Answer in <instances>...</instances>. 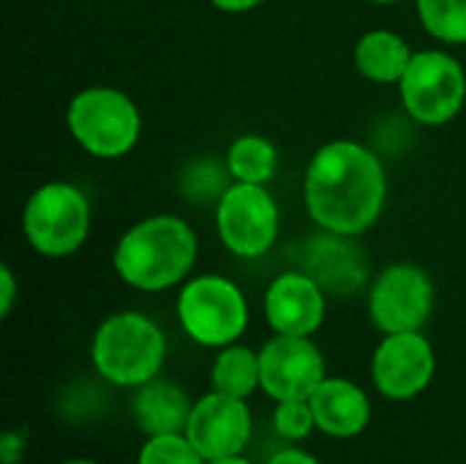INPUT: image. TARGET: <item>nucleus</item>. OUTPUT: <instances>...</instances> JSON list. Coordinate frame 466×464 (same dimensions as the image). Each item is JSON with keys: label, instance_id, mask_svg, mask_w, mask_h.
<instances>
[{"label": "nucleus", "instance_id": "obj_23", "mask_svg": "<svg viewBox=\"0 0 466 464\" xmlns=\"http://www.w3.org/2000/svg\"><path fill=\"white\" fill-rule=\"evenodd\" d=\"M25 457V435L5 432L0 438V464H16Z\"/></svg>", "mask_w": 466, "mask_h": 464}, {"label": "nucleus", "instance_id": "obj_14", "mask_svg": "<svg viewBox=\"0 0 466 464\" xmlns=\"http://www.w3.org/2000/svg\"><path fill=\"white\" fill-rule=\"evenodd\" d=\"M309 402L317 418V429H322L328 438H358L371 421L366 391L344 377H325Z\"/></svg>", "mask_w": 466, "mask_h": 464}, {"label": "nucleus", "instance_id": "obj_22", "mask_svg": "<svg viewBox=\"0 0 466 464\" xmlns=\"http://www.w3.org/2000/svg\"><path fill=\"white\" fill-rule=\"evenodd\" d=\"M273 427L281 438L287 440H303L317 429V418L311 410L309 399H292V402H279L273 413Z\"/></svg>", "mask_w": 466, "mask_h": 464}, {"label": "nucleus", "instance_id": "obj_8", "mask_svg": "<svg viewBox=\"0 0 466 464\" xmlns=\"http://www.w3.org/2000/svg\"><path fill=\"white\" fill-rule=\"evenodd\" d=\"M216 230L235 257L257 260L268 254L279 238V205L265 186L235 180L218 197Z\"/></svg>", "mask_w": 466, "mask_h": 464}, {"label": "nucleus", "instance_id": "obj_1", "mask_svg": "<svg viewBox=\"0 0 466 464\" xmlns=\"http://www.w3.org/2000/svg\"><path fill=\"white\" fill-rule=\"evenodd\" d=\"M303 197L311 222L322 232L358 238L382 216L388 175L366 145L333 139L311 156Z\"/></svg>", "mask_w": 466, "mask_h": 464}, {"label": "nucleus", "instance_id": "obj_4", "mask_svg": "<svg viewBox=\"0 0 466 464\" xmlns=\"http://www.w3.org/2000/svg\"><path fill=\"white\" fill-rule=\"evenodd\" d=\"M66 123L79 148L96 159L131 153L142 134V118L131 96L106 85L79 90L66 109Z\"/></svg>", "mask_w": 466, "mask_h": 464}, {"label": "nucleus", "instance_id": "obj_28", "mask_svg": "<svg viewBox=\"0 0 466 464\" xmlns=\"http://www.w3.org/2000/svg\"><path fill=\"white\" fill-rule=\"evenodd\" d=\"M369 3H380V5H390V3H401V0H369Z\"/></svg>", "mask_w": 466, "mask_h": 464}, {"label": "nucleus", "instance_id": "obj_13", "mask_svg": "<svg viewBox=\"0 0 466 464\" xmlns=\"http://www.w3.org/2000/svg\"><path fill=\"white\" fill-rule=\"evenodd\" d=\"M265 317L276 334L311 336L325 320V290L306 271L281 273L265 293Z\"/></svg>", "mask_w": 466, "mask_h": 464}, {"label": "nucleus", "instance_id": "obj_26", "mask_svg": "<svg viewBox=\"0 0 466 464\" xmlns=\"http://www.w3.org/2000/svg\"><path fill=\"white\" fill-rule=\"evenodd\" d=\"M268 464H319L311 454L306 451H298V449H289V451H279Z\"/></svg>", "mask_w": 466, "mask_h": 464}, {"label": "nucleus", "instance_id": "obj_10", "mask_svg": "<svg viewBox=\"0 0 466 464\" xmlns=\"http://www.w3.org/2000/svg\"><path fill=\"white\" fill-rule=\"evenodd\" d=\"M325 377V358L309 336L276 334L259 350V388L276 402L311 399Z\"/></svg>", "mask_w": 466, "mask_h": 464}, {"label": "nucleus", "instance_id": "obj_2", "mask_svg": "<svg viewBox=\"0 0 466 464\" xmlns=\"http://www.w3.org/2000/svg\"><path fill=\"white\" fill-rule=\"evenodd\" d=\"M197 232L180 216L158 213L126 230L115 246L117 276L142 293H161L180 284L197 263Z\"/></svg>", "mask_w": 466, "mask_h": 464}, {"label": "nucleus", "instance_id": "obj_19", "mask_svg": "<svg viewBox=\"0 0 466 464\" xmlns=\"http://www.w3.org/2000/svg\"><path fill=\"white\" fill-rule=\"evenodd\" d=\"M276 164H279V153L273 142L259 134H243L227 150V170L240 183L265 186L276 175Z\"/></svg>", "mask_w": 466, "mask_h": 464}, {"label": "nucleus", "instance_id": "obj_3", "mask_svg": "<svg viewBox=\"0 0 466 464\" xmlns=\"http://www.w3.org/2000/svg\"><path fill=\"white\" fill-rule=\"evenodd\" d=\"M96 372L112 386H145L158 377L167 358L164 331L139 312H117L106 317L90 347Z\"/></svg>", "mask_w": 466, "mask_h": 464}, {"label": "nucleus", "instance_id": "obj_17", "mask_svg": "<svg viewBox=\"0 0 466 464\" xmlns=\"http://www.w3.org/2000/svg\"><path fill=\"white\" fill-rule=\"evenodd\" d=\"M412 46L393 30H369L355 46L358 71L380 85L401 82L404 71L412 63Z\"/></svg>", "mask_w": 466, "mask_h": 464}, {"label": "nucleus", "instance_id": "obj_12", "mask_svg": "<svg viewBox=\"0 0 466 464\" xmlns=\"http://www.w3.org/2000/svg\"><path fill=\"white\" fill-rule=\"evenodd\" d=\"M186 438L208 462L240 457L251 438V413L243 399L210 391L191 407Z\"/></svg>", "mask_w": 466, "mask_h": 464}, {"label": "nucleus", "instance_id": "obj_5", "mask_svg": "<svg viewBox=\"0 0 466 464\" xmlns=\"http://www.w3.org/2000/svg\"><path fill=\"white\" fill-rule=\"evenodd\" d=\"M22 232L38 254L68 257L90 235V200L74 183H44L25 202Z\"/></svg>", "mask_w": 466, "mask_h": 464}, {"label": "nucleus", "instance_id": "obj_27", "mask_svg": "<svg viewBox=\"0 0 466 464\" xmlns=\"http://www.w3.org/2000/svg\"><path fill=\"white\" fill-rule=\"evenodd\" d=\"M208 464H251L248 459H243V457H227V459H216V462H208Z\"/></svg>", "mask_w": 466, "mask_h": 464}, {"label": "nucleus", "instance_id": "obj_20", "mask_svg": "<svg viewBox=\"0 0 466 464\" xmlns=\"http://www.w3.org/2000/svg\"><path fill=\"white\" fill-rule=\"evenodd\" d=\"M418 16L442 44H466V0H418Z\"/></svg>", "mask_w": 466, "mask_h": 464}, {"label": "nucleus", "instance_id": "obj_24", "mask_svg": "<svg viewBox=\"0 0 466 464\" xmlns=\"http://www.w3.org/2000/svg\"><path fill=\"white\" fill-rule=\"evenodd\" d=\"M0 290H3V295H0V314L8 317V312L14 306V295H16V282H14V273H11L8 265H0Z\"/></svg>", "mask_w": 466, "mask_h": 464}, {"label": "nucleus", "instance_id": "obj_11", "mask_svg": "<svg viewBox=\"0 0 466 464\" xmlns=\"http://www.w3.org/2000/svg\"><path fill=\"white\" fill-rule=\"evenodd\" d=\"M434 350L420 331L385 334L371 358L374 386L382 397L393 402H407L423 394L434 377Z\"/></svg>", "mask_w": 466, "mask_h": 464}, {"label": "nucleus", "instance_id": "obj_29", "mask_svg": "<svg viewBox=\"0 0 466 464\" xmlns=\"http://www.w3.org/2000/svg\"><path fill=\"white\" fill-rule=\"evenodd\" d=\"M63 464H96V462H85V459H71V462H63Z\"/></svg>", "mask_w": 466, "mask_h": 464}, {"label": "nucleus", "instance_id": "obj_9", "mask_svg": "<svg viewBox=\"0 0 466 464\" xmlns=\"http://www.w3.org/2000/svg\"><path fill=\"white\" fill-rule=\"evenodd\" d=\"M434 282L412 263L388 265L371 284L369 314L382 334L420 331L434 309Z\"/></svg>", "mask_w": 466, "mask_h": 464}, {"label": "nucleus", "instance_id": "obj_15", "mask_svg": "<svg viewBox=\"0 0 466 464\" xmlns=\"http://www.w3.org/2000/svg\"><path fill=\"white\" fill-rule=\"evenodd\" d=\"M306 273L325 293H355L366 276V257L347 235L325 232L306 249Z\"/></svg>", "mask_w": 466, "mask_h": 464}, {"label": "nucleus", "instance_id": "obj_6", "mask_svg": "<svg viewBox=\"0 0 466 464\" xmlns=\"http://www.w3.org/2000/svg\"><path fill=\"white\" fill-rule=\"evenodd\" d=\"M177 320L188 339L202 347H229L248 325L243 290L224 276H197L177 295Z\"/></svg>", "mask_w": 466, "mask_h": 464}, {"label": "nucleus", "instance_id": "obj_25", "mask_svg": "<svg viewBox=\"0 0 466 464\" xmlns=\"http://www.w3.org/2000/svg\"><path fill=\"white\" fill-rule=\"evenodd\" d=\"M218 11H227V14H243V11H251L268 0H210Z\"/></svg>", "mask_w": 466, "mask_h": 464}, {"label": "nucleus", "instance_id": "obj_18", "mask_svg": "<svg viewBox=\"0 0 466 464\" xmlns=\"http://www.w3.org/2000/svg\"><path fill=\"white\" fill-rule=\"evenodd\" d=\"M210 383L213 391L246 399L259 388V353H251L240 345L221 347L210 369Z\"/></svg>", "mask_w": 466, "mask_h": 464}, {"label": "nucleus", "instance_id": "obj_21", "mask_svg": "<svg viewBox=\"0 0 466 464\" xmlns=\"http://www.w3.org/2000/svg\"><path fill=\"white\" fill-rule=\"evenodd\" d=\"M139 464H208V459L194 449V443L180 435H156L139 451Z\"/></svg>", "mask_w": 466, "mask_h": 464}, {"label": "nucleus", "instance_id": "obj_16", "mask_svg": "<svg viewBox=\"0 0 466 464\" xmlns=\"http://www.w3.org/2000/svg\"><path fill=\"white\" fill-rule=\"evenodd\" d=\"M191 402L177 383L153 377L150 383L139 386L134 399V418L147 438L156 435H180L188 427Z\"/></svg>", "mask_w": 466, "mask_h": 464}, {"label": "nucleus", "instance_id": "obj_7", "mask_svg": "<svg viewBox=\"0 0 466 464\" xmlns=\"http://www.w3.org/2000/svg\"><path fill=\"white\" fill-rule=\"evenodd\" d=\"M404 109L423 126L451 123L466 101L464 66L442 49H420L412 55L401 82Z\"/></svg>", "mask_w": 466, "mask_h": 464}]
</instances>
